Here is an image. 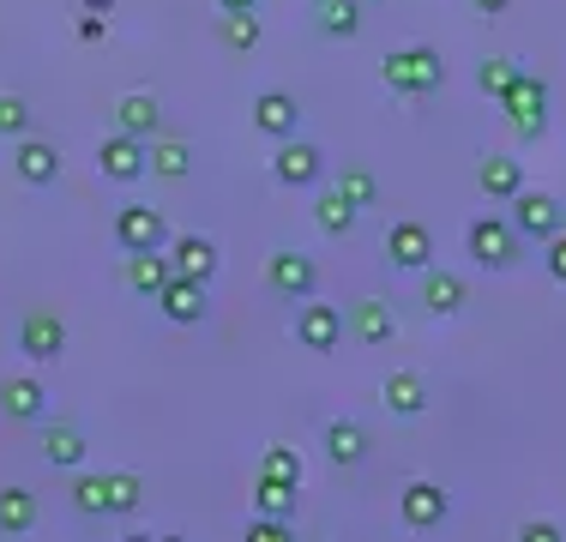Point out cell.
I'll use <instances>...</instances> for the list:
<instances>
[{
  "instance_id": "24",
  "label": "cell",
  "mask_w": 566,
  "mask_h": 542,
  "mask_svg": "<svg viewBox=\"0 0 566 542\" xmlns=\"http://www.w3.org/2000/svg\"><path fill=\"white\" fill-rule=\"evenodd\" d=\"M85 452H91V446H85V434H78L73 423H49L43 428V458L55 470H78V465H85Z\"/></svg>"
},
{
  "instance_id": "16",
  "label": "cell",
  "mask_w": 566,
  "mask_h": 542,
  "mask_svg": "<svg viewBox=\"0 0 566 542\" xmlns=\"http://www.w3.org/2000/svg\"><path fill=\"white\" fill-rule=\"evenodd\" d=\"M344 332L356 337V344H374V350L392 344V337H398L392 302H374V295H368V302H356V308H349V320H344Z\"/></svg>"
},
{
  "instance_id": "9",
  "label": "cell",
  "mask_w": 566,
  "mask_h": 542,
  "mask_svg": "<svg viewBox=\"0 0 566 542\" xmlns=\"http://www.w3.org/2000/svg\"><path fill=\"white\" fill-rule=\"evenodd\" d=\"M115 241H120L127 253H139V248H169L164 211H157V206H120V211H115Z\"/></svg>"
},
{
  "instance_id": "39",
  "label": "cell",
  "mask_w": 566,
  "mask_h": 542,
  "mask_svg": "<svg viewBox=\"0 0 566 542\" xmlns=\"http://www.w3.org/2000/svg\"><path fill=\"white\" fill-rule=\"evenodd\" d=\"M543 260H548V278H555V283H566V229H555V236H548L543 241Z\"/></svg>"
},
{
  "instance_id": "20",
  "label": "cell",
  "mask_w": 566,
  "mask_h": 542,
  "mask_svg": "<svg viewBox=\"0 0 566 542\" xmlns=\"http://www.w3.org/2000/svg\"><path fill=\"white\" fill-rule=\"evenodd\" d=\"M169 271H175V265H169L164 248H139V253H127V290L151 302V295L169 283Z\"/></svg>"
},
{
  "instance_id": "30",
  "label": "cell",
  "mask_w": 566,
  "mask_h": 542,
  "mask_svg": "<svg viewBox=\"0 0 566 542\" xmlns=\"http://www.w3.org/2000/svg\"><path fill=\"white\" fill-rule=\"evenodd\" d=\"M218 31H223V43L235 54H253V49H260V37H265L260 7H253V12H218Z\"/></svg>"
},
{
  "instance_id": "41",
  "label": "cell",
  "mask_w": 566,
  "mask_h": 542,
  "mask_svg": "<svg viewBox=\"0 0 566 542\" xmlns=\"http://www.w3.org/2000/svg\"><path fill=\"white\" fill-rule=\"evenodd\" d=\"M103 31H109V19H103V12H85V19H78V37H85V43H97Z\"/></svg>"
},
{
  "instance_id": "28",
  "label": "cell",
  "mask_w": 566,
  "mask_h": 542,
  "mask_svg": "<svg viewBox=\"0 0 566 542\" xmlns=\"http://www.w3.org/2000/svg\"><path fill=\"white\" fill-rule=\"evenodd\" d=\"M326 452H332V465H361L368 458V428L361 423H326Z\"/></svg>"
},
{
  "instance_id": "37",
  "label": "cell",
  "mask_w": 566,
  "mask_h": 542,
  "mask_svg": "<svg viewBox=\"0 0 566 542\" xmlns=\"http://www.w3.org/2000/svg\"><path fill=\"white\" fill-rule=\"evenodd\" d=\"M73 507L85 512V519H97L103 512V477H78L73 482Z\"/></svg>"
},
{
  "instance_id": "23",
  "label": "cell",
  "mask_w": 566,
  "mask_h": 542,
  "mask_svg": "<svg viewBox=\"0 0 566 542\" xmlns=\"http://www.w3.org/2000/svg\"><path fill=\"white\" fill-rule=\"evenodd\" d=\"M476 187L494 199V206H506V199L524 187V163H518V157H482V169H476Z\"/></svg>"
},
{
  "instance_id": "17",
  "label": "cell",
  "mask_w": 566,
  "mask_h": 542,
  "mask_svg": "<svg viewBox=\"0 0 566 542\" xmlns=\"http://www.w3.org/2000/svg\"><path fill=\"white\" fill-rule=\"evenodd\" d=\"M12 169H19V181H31V187H55V175H61V152H55L49 139H31V133H24L19 152H12Z\"/></svg>"
},
{
  "instance_id": "38",
  "label": "cell",
  "mask_w": 566,
  "mask_h": 542,
  "mask_svg": "<svg viewBox=\"0 0 566 542\" xmlns=\"http://www.w3.org/2000/svg\"><path fill=\"white\" fill-rule=\"evenodd\" d=\"M248 536H253V542H283V536H290V519L265 512V519H253V524H248Z\"/></svg>"
},
{
  "instance_id": "4",
  "label": "cell",
  "mask_w": 566,
  "mask_h": 542,
  "mask_svg": "<svg viewBox=\"0 0 566 542\" xmlns=\"http://www.w3.org/2000/svg\"><path fill=\"white\" fill-rule=\"evenodd\" d=\"M506 206H512V229H518V241H548V236L560 229V217H566L560 199L531 194V187H518V194H512Z\"/></svg>"
},
{
  "instance_id": "6",
  "label": "cell",
  "mask_w": 566,
  "mask_h": 542,
  "mask_svg": "<svg viewBox=\"0 0 566 542\" xmlns=\"http://www.w3.org/2000/svg\"><path fill=\"white\" fill-rule=\"evenodd\" d=\"M19 350H24V362H61L66 356V320L61 314H49V308H36V314H24L19 320Z\"/></svg>"
},
{
  "instance_id": "46",
  "label": "cell",
  "mask_w": 566,
  "mask_h": 542,
  "mask_svg": "<svg viewBox=\"0 0 566 542\" xmlns=\"http://www.w3.org/2000/svg\"><path fill=\"white\" fill-rule=\"evenodd\" d=\"M560 229H566V217H560Z\"/></svg>"
},
{
  "instance_id": "26",
  "label": "cell",
  "mask_w": 566,
  "mask_h": 542,
  "mask_svg": "<svg viewBox=\"0 0 566 542\" xmlns=\"http://www.w3.org/2000/svg\"><path fill=\"white\" fill-rule=\"evenodd\" d=\"M145 175H164V181H187L193 175V152L181 139H157L145 145Z\"/></svg>"
},
{
  "instance_id": "3",
  "label": "cell",
  "mask_w": 566,
  "mask_h": 542,
  "mask_svg": "<svg viewBox=\"0 0 566 542\" xmlns=\"http://www.w3.org/2000/svg\"><path fill=\"white\" fill-rule=\"evenodd\" d=\"M464 248L482 271H506V265H518V229L501 223V217H476L464 229Z\"/></svg>"
},
{
  "instance_id": "14",
  "label": "cell",
  "mask_w": 566,
  "mask_h": 542,
  "mask_svg": "<svg viewBox=\"0 0 566 542\" xmlns=\"http://www.w3.org/2000/svg\"><path fill=\"white\" fill-rule=\"evenodd\" d=\"M164 253H169V265L181 271V278H199V283L218 278V260H223L211 236H169V248H164Z\"/></svg>"
},
{
  "instance_id": "35",
  "label": "cell",
  "mask_w": 566,
  "mask_h": 542,
  "mask_svg": "<svg viewBox=\"0 0 566 542\" xmlns=\"http://www.w3.org/2000/svg\"><path fill=\"white\" fill-rule=\"evenodd\" d=\"M24 133H31V103L0 91V139H24Z\"/></svg>"
},
{
  "instance_id": "13",
  "label": "cell",
  "mask_w": 566,
  "mask_h": 542,
  "mask_svg": "<svg viewBox=\"0 0 566 542\" xmlns=\"http://www.w3.org/2000/svg\"><path fill=\"white\" fill-rule=\"evenodd\" d=\"M97 169L109 175V181H120V187H133L145 175V139H133V133H109V139L97 145Z\"/></svg>"
},
{
  "instance_id": "25",
  "label": "cell",
  "mask_w": 566,
  "mask_h": 542,
  "mask_svg": "<svg viewBox=\"0 0 566 542\" xmlns=\"http://www.w3.org/2000/svg\"><path fill=\"white\" fill-rule=\"evenodd\" d=\"M314 24L326 37H338V43H349V37H361V24H368V12H361V0H314Z\"/></svg>"
},
{
  "instance_id": "45",
  "label": "cell",
  "mask_w": 566,
  "mask_h": 542,
  "mask_svg": "<svg viewBox=\"0 0 566 542\" xmlns=\"http://www.w3.org/2000/svg\"><path fill=\"white\" fill-rule=\"evenodd\" d=\"M361 7H374V0H361Z\"/></svg>"
},
{
  "instance_id": "15",
  "label": "cell",
  "mask_w": 566,
  "mask_h": 542,
  "mask_svg": "<svg viewBox=\"0 0 566 542\" xmlns=\"http://www.w3.org/2000/svg\"><path fill=\"white\" fill-rule=\"evenodd\" d=\"M253 127H260L265 139H290V133L302 127V103H295L290 91H260V97H253Z\"/></svg>"
},
{
  "instance_id": "29",
  "label": "cell",
  "mask_w": 566,
  "mask_h": 542,
  "mask_svg": "<svg viewBox=\"0 0 566 542\" xmlns=\"http://www.w3.org/2000/svg\"><path fill=\"white\" fill-rule=\"evenodd\" d=\"M139 500H145V482L133 477V470H109V477H103V512L127 519V512H139Z\"/></svg>"
},
{
  "instance_id": "40",
  "label": "cell",
  "mask_w": 566,
  "mask_h": 542,
  "mask_svg": "<svg viewBox=\"0 0 566 542\" xmlns=\"http://www.w3.org/2000/svg\"><path fill=\"white\" fill-rule=\"evenodd\" d=\"M518 542H560V524L555 519H531V524H518Z\"/></svg>"
},
{
  "instance_id": "7",
  "label": "cell",
  "mask_w": 566,
  "mask_h": 542,
  "mask_svg": "<svg viewBox=\"0 0 566 542\" xmlns=\"http://www.w3.org/2000/svg\"><path fill=\"white\" fill-rule=\"evenodd\" d=\"M319 175H326V152L319 145H307V139H277V157H272V181L277 187H314Z\"/></svg>"
},
{
  "instance_id": "2",
  "label": "cell",
  "mask_w": 566,
  "mask_h": 542,
  "mask_svg": "<svg viewBox=\"0 0 566 542\" xmlns=\"http://www.w3.org/2000/svg\"><path fill=\"white\" fill-rule=\"evenodd\" d=\"M506 108V121L512 127H518V139H543V127H548V85L536 73H512V85L501 91V97H494Z\"/></svg>"
},
{
  "instance_id": "42",
  "label": "cell",
  "mask_w": 566,
  "mask_h": 542,
  "mask_svg": "<svg viewBox=\"0 0 566 542\" xmlns=\"http://www.w3.org/2000/svg\"><path fill=\"white\" fill-rule=\"evenodd\" d=\"M470 7H476V12H482V19H501V12L512 7V0H470Z\"/></svg>"
},
{
  "instance_id": "43",
  "label": "cell",
  "mask_w": 566,
  "mask_h": 542,
  "mask_svg": "<svg viewBox=\"0 0 566 542\" xmlns=\"http://www.w3.org/2000/svg\"><path fill=\"white\" fill-rule=\"evenodd\" d=\"M260 0H218V12H253Z\"/></svg>"
},
{
  "instance_id": "33",
  "label": "cell",
  "mask_w": 566,
  "mask_h": 542,
  "mask_svg": "<svg viewBox=\"0 0 566 542\" xmlns=\"http://www.w3.org/2000/svg\"><path fill=\"white\" fill-rule=\"evenodd\" d=\"M253 507H260V512H277V519H295V482L260 477V482H253Z\"/></svg>"
},
{
  "instance_id": "5",
  "label": "cell",
  "mask_w": 566,
  "mask_h": 542,
  "mask_svg": "<svg viewBox=\"0 0 566 542\" xmlns=\"http://www.w3.org/2000/svg\"><path fill=\"white\" fill-rule=\"evenodd\" d=\"M295 344H302V350H319V356H326V350H338V344H344V308L314 302V295H307V302L295 308Z\"/></svg>"
},
{
  "instance_id": "22",
  "label": "cell",
  "mask_w": 566,
  "mask_h": 542,
  "mask_svg": "<svg viewBox=\"0 0 566 542\" xmlns=\"http://www.w3.org/2000/svg\"><path fill=\"white\" fill-rule=\"evenodd\" d=\"M380 392H386V410L392 416H422L428 410V379L410 374V368H392Z\"/></svg>"
},
{
  "instance_id": "44",
  "label": "cell",
  "mask_w": 566,
  "mask_h": 542,
  "mask_svg": "<svg viewBox=\"0 0 566 542\" xmlns=\"http://www.w3.org/2000/svg\"><path fill=\"white\" fill-rule=\"evenodd\" d=\"M78 7H85V12H103V19H109V12H115V0H78Z\"/></svg>"
},
{
  "instance_id": "34",
  "label": "cell",
  "mask_w": 566,
  "mask_h": 542,
  "mask_svg": "<svg viewBox=\"0 0 566 542\" xmlns=\"http://www.w3.org/2000/svg\"><path fill=\"white\" fill-rule=\"evenodd\" d=\"M260 477H277V482L302 488V452H295V446H265V452H260Z\"/></svg>"
},
{
  "instance_id": "12",
  "label": "cell",
  "mask_w": 566,
  "mask_h": 542,
  "mask_svg": "<svg viewBox=\"0 0 566 542\" xmlns=\"http://www.w3.org/2000/svg\"><path fill=\"white\" fill-rule=\"evenodd\" d=\"M447 512H452V494L440 482H410L398 494V519L410 531H434V524H447Z\"/></svg>"
},
{
  "instance_id": "36",
  "label": "cell",
  "mask_w": 566,
  "mask_h": 542,
  "mask_svg": "<svg viewBox=\"0 0 566 542\" xmlns=\"http://www.w3.org/2000/svg\"><path fill=\"white\" fill-rule=\"evenodd\" d=\"M512 73H518V61H482L476 66V85L489 91V97H501V91L512 85Z\"/></svg>"
},
{
  "instance_id": "1",
  "label": "cell",
  "mask_w": 566,
  "mask_h": 542,
  "mask_svg": "<svg viewBox=\"0 0 566 542\" xmlns=\"http://www.w3.org/2000/svg\"><path fill=\"white\" fill-rule=\"evenodd\" d=\"M380 79H386V91L422 103V97H434V91L447 85V61H440V49L410 43V49H392V54H386V61H380Z\"/></svg>"
},
{
  "instance_id": "32",
  "label": "cell",
  "mask_w": 566,
  "mask_h": 542,
  "mask_svg": "<svg viewBox=\"0 0 566 542\" xmlns=\"http://www.w3.org/2000/svg\"><path fill=\"white\" fill-rule=\"evenodd\" d=\"M338 194H344L356 211H361V206H380V181H374V169H361V163H344Z\"/></svg>"
},
{
  "instance_id": "21",
  "label": "cell",
  "mask_w": 566,
  "mask_h": 542,
  "mask_svg": "<svg viewBox=\"0 0 566 542\" xmlns=\"http://www.w3.org/2000/svg\"><path fill=\"white\" fill-rule=\"evenodd\" d=\"M157 121H164V108H157L151 91H127V97L115 103V127H120V133H133V139H145V145H151Z\"/></svg>"
},
{
  "instance_id": "27",
  "label": "cell",
  "mask_w": 566,
  "mask_h": 542,
  "mask_svg": "<svg viewBox=\"0 0 566 542\" xmlns=\"http://www.w3.org/2000/svg\"><path fill=\"white\" fill-rule=\"evenodd\" d=\"M36 531V494L31 488H0V536Z\"/></svg>"
},
{
  "instance_id": "8",
  "label": "cell",
  "mask_w": 566,
  "mask_h": 542,
  "mask_svg": "<svg viewBox=\"0 0 566 542\" xmlns=\"http://www.w3.org/2000/svg\"><path fill=\"white\" fill-rule=\"evenodd\" d=\"M265 283H272V295H283V302H307L319 290V265L307 253H272L265 260Z\"/></svg>"
},
{
  "instance_id": "19",
  "label": "cell",
  "mask_w": 566,
  "mask_h": 542,
  "mask_svg": "<svg viewBox=\"0 0 566 542\" xmlns=\"http://www.w3.org/2000/svg\"><path fill=\"white\" fill-rule=\"evenodd\" d=\"M43 404H49V392H43V379H36V374L0 379V410H7L12 423H36V416H43Z\"/></svg>"
},
{
  "instance_id": "31",
  "label": "cell",
  "mask_w": 566,
  "mask_h": 542,
  "mask_svg": "<svg viewBox=\"0 0 566 542\" xmlns=\"http://www.w3.org/2000/svg\"><path fill=\"white\" fill-rule=\"evenodd\" d=\"M314 223L326 229V236H349V229H356V206H349L338 187H326V194L314 199Z\"/></svg>"
},
{
  "instance_id": "10",
  "label": "cell",
  "mask_w": 566,
  "mask_h": 542,
  "mask_svg": "<svg viewBox=\"0 0 566 542\" xmlns=\"http://www.w3.org/2000/svg\"><path fill=\"white\" fill-rule=\"evenodd\" d=\"M386 260H392L398 271L434 265V236H428V223H416V217H398V223L386 229Z\"/></svg>"
},
{
  "instance_id": "18",
  "label": "cell",
  "mask_w": 566,
  "mask_h": 542,
  "mask_svg": "<svg viewBox=\"0 0 566 542\" xmlns=\"http://www.w3.org/2000/svg\"><path fill=\"white\" fill-rule=\"evenodd\" d=\"M464 302H470V290H464V278H458V271L422 265V308H428V314H434V320H452Z\"/></svg>"
},
{
  "instance_id": "11",
  "label": "cell",
  "mask_w": 566,
  "mask_h": 542,
  "mask_svg": "<svg viewBox=\"0 0 566 542\" xmlns=\"http://www.w3.org/2000/svg\"><path fill=\"white\" fill-rule=\"evenodd\" d=\"M151 302H157V314L175 320V325H199V320H206V308H211V302H206V283H199V278H181V271H169V283L151 295Z\"/></svg>"
}]
</instances>
